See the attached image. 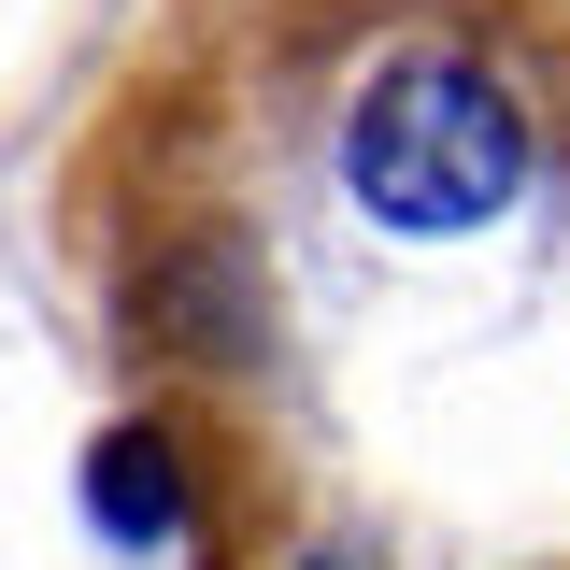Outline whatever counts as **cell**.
<instances>
[{
  "mask_svg": "<svg viewBox=\"0 0 570 570\" xmlns=\"http://www.w3.org/2000/svg\"><path fill=\"white\" fill-rule=\"evenodd\" d=\"M528 171H542L528 100L499 71H471V58H385L356 86V115H343V186L385 228H414V243H456V228L513 214Z\"/></svg>",
  "mask_w": 570,
  "mask_h": 570,
  "instance_id": "cell-1",
  "label": "cell"
},
{
  "mask_svg": "<svg viewBox=\"0 0 570 570\" xmlns=\"http://www.w3.org/2000/svg\"><path fill=\"white\" fill-rule=\"evenodd\" d=\"M86 513H100L115 542H171V528H186V456H171V428H100Z\"/></svg>",
  "mask_w": 570,
  "mask_h": 570,
  "instance_id": "cell-2",
  "label": "cell"
}]
</instances>
